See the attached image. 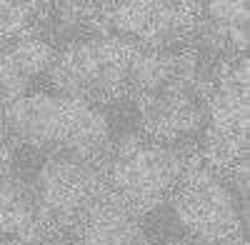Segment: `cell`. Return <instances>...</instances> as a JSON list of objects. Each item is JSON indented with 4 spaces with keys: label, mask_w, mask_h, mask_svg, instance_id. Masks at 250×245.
I'll return each instance as SVG.
<instances>
[{
    "label": "cell",
    "mask_w": 250,
    "mask_h": 245,
    "mask_svg": "<svg viewBox=\"0 0 250 245\" xmlns=\"http://www.w3.org/2000/svg\"><path fill=\"white\" fill-rule=\"evenodd\" d=\"M3 130L35 150L100 155L110 140L105 113L85 100L53 90H35L3 105Z\"/></svg>",
    "instance_id": "obj_1"
},
{
    "label": "cell",
    "mask_w": 250,
    "mask_h": 245,
    "mask_svg": "<svg viewBox=\"0 0 250 245\" xmlns=\"http://www.w3.org/2000/svg\"><path fill=\"white\" fill-rule=\"evenodd\" d=\"M135 50L138 45L120 35L90 38L58 48L45 73L48 88L90 105L118 100L130 90L128 78Z\"/></svg>",
    "instance_id": "obj_2"
},
{
    "label": "cell",
    "mask_w": 250,
    "mask_h": 245,
    "mask_svg": "<svg viewBox=\"0 0 250 245\" xmlns=\"http://www.w3.org/2000/svg\"><path fill=\"white\" fill-rule=\"evenodd\" d=\"M105 160L93 153H48L33 170L30 200L43 233L78 225L90 203L105 190Z\"/></svg>",
    "instance_id": "obj_3"
},
{
    "label": "cell",
    "mask_w": 250,
    "mask_h": 245,
    "mask_svg": "<svg viewBox=\"0 0 250 245\" xmlns=\"http://www.w3.org/2000/svg\"><path fill=\"white\" fill-rule=\"evenodd\" d=\"M185 163V155L175 145L128 135L105 160V185L145 218L170 200Z\"/></svg>",
    "instance_id": "obj_4"
},
{
    "label": "cell",
    "mask_w": 250,
    "mask_h": 245,
    "mask_svg": "<svg viewBox=\"0 0 250 245\" xmlns=\"http://www.w3.org/2000/svg\"><path fill=\"white\" fill-rule=\"evenodd\" d=\"M248 60L230 63L215 80V85L205 100V148L203 163L230 175L238 165L248 163Z\"/></svg>",
    "instance_id": "obj_5"
},
{
    "label": "cell",
    "mask_w": 250,
    "mask_h": 245,
    "mask_svg": "<svg viewBox=\"0 0 250 245\" xmlns=\"http://www.w3.org/2000/svg\"><path fill=\"white\" fill-rule=\"evenodd\" d=\"M168 205L183 233L203 240L205 245L235 238L240 230L235 198L225 175L208 168L203 160L185 163Z\"/></svg>",
    "instance_id": "obj_6"
},
{
    "label": "cell",
    "mask_w": 250,
    "mask_h": 245,
    "mask_svg": "<svg viewBox=\"0 0 250 245\" xmlns=\"http://www.w3.org/2000/svg\"><path fill=\"white\" fill-rule=\"evenodd\" d=\"M103 13L115 35L138 48L178 53L198 33L200 3H103Z\"/></svg>",
    "instance_id": "obj_7"
},
{
    "label": "cell",
    "mask_w": 250,
    "mask_h": 245,
    "mask_svg": "<svg viewBox=\"0 0 250 245\" xmlns=\"http://www.w3.org/2000/svg\"><path fill=\"white\" fill-rule=\"evenodd\" d=\"M195 73H183L150 93H140L138 110L143 138L163 145H175L200 128L205 108L200 105Z\"/></svg>",
    "instance_id": "obj_8"
},
{
    "label": "cell",
    "mask_w": 250,
    "mask_h": 245,
    "mask_svg": "<svg viewBox=\"0 0 250 245\" xmlns=\"http://www.w3.org/2000/svg\"><path fill=\"white\" fill-rule=\"evenodd\" d=\"M80 245H143V215L113 193L103 190L78 220Z\"/></svg>",
    "instance_id": "obj_9"
},
{
    "label": "cell",
    "mask_w": 250,
    "mask_h": 245,
    "mask_svg": "<svg viewBox=\"0 0 250 245\" xmlns=\"http://www.w3.org/2000/svg\"><path fill=\"white\" fill-rule=\"evenodd\" d=\"M248 23H250V8L245 0L238 3H205L203 15L198 23V33L203 43L218 55H238L248 48Z\"/></svg>",
    "instance_id": "obj_10"
},
{
    "label": "cell",
    "mask_w": 250,
    "mask_h": 245,
    "mask_svg": "<svg viewBox=\"0 0 250 245\" xmlns=\"http://www.w3.org/2000/svg\"><path fill=\"white\" fill-rule=\"evenodd\" d=\"M0 235L23 240L43 235L35 220V208L28 185L3 168H0Z\"/></svg>",
    "instance_id": "obj_11"
},
{
    "label": "cell",
    "mask_w": 250,
    "mask_h": 245,
    "mask_svg": "<svg viewBox=\"0 0 250 245\" xmlns=\"http://www.w3.org/2000/svg\"><path fill=\"white\" fill-rule=\"evenodd\" d=\"M208 245H248V243H245L243 238H238V235H235V238H228V240H218V243H208Z\"/></svg>",
    "instance_id": "obj_12"
}]
</instances>
